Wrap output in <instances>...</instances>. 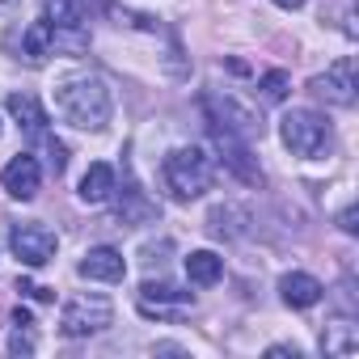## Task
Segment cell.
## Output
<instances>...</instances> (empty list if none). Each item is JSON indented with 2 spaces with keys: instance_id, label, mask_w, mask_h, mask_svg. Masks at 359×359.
<instances>
[{
  "instance_id": "obj_1",
  "label": "cell",
  "mask_w": 359,
  "mask_h": 359,
  "mask_svg": "<svg viewBox=\"0 0 359 359\" xmlns=\"http://www.w3.org/2000/svg\"><path fill=\"white\" fill-rule=\"evenodd\" d=\"M55 110L81 131H102L114 114V93L102 76H64L55 85Z\"/></svg>"
},
{
  "instance_id": "obj_2",
  "label": "cell",
  "mask_w": 359,
  "mask_h": 359,
  "mask_svg": "<svg viewBox=\"0 0 359 359\" xmlns=\"http://www.w3.org/2000/svg\"><path fill=\"white\" fill-rule=\"evenodd\" d=\"M161 173H165L169 195L182 199V203H191V199H199L203 191H212V156H208L203 148H195V144L173 148V152L165 156Z\"/></svg>"
},
{
  "instance_id": "obj_3",
  "label": "cell",
  "mask_w": 359,
  "mask_h": 359,
  "mask_svg": "<svg viewBox=\"0 0 359 359\" xmlns=\"http://www.w3.org/2000/svg\"><path fill=\"white\" fill-rule=\"evenodd\" d=\"M279 135H283V144H287L296 156H304V161H321V156L330 152V144H334V127H330L325 114H317V110H287V114L279 118Z\"/></svg>"
},
{
  "instance_id": "obj_4",
  "label": "cell",
  "mask_w": 359,
  "mask_h": 359,
  "mask_svg": "<svg viewBox=\"0 0 359 359\" xmlns=\"http://www.w3.org/2000/svg\"><path fill=\"white\" fill-rule=\"evenodd\" d=\"M106 325H114V304L97 292L72 296L60 313V334L64 338H89V334H102Z\"/></svg>"
},
{
  "instance_id": "obj_5",
  "label": "cell",
  "mask_w": 359,
  "mask_h": 359,
  "mask_svg": "<svg viewBox=\"0 0 359 359\" xmlns=\"http://www.w3.org/2000/svg\"><path fill=\"white\" fill-rule=\"evenodd\" d=\"M47 9V26L55 34V51L64 55H81L89 51V30H85V0H43Z\"/></svg>"
},
{
  "instance_id": "obj_6",
  "label": "cell",
  "mask_w": 359,
  "mask_h": 359,
  "mask_svg": "<svg viewBox=\"0 0 359 359\" xmlns=\"http://www.w3.org/2000/svg\"><path fill=\"white\" fill-rule=\"evenodd\" d=\"M203 110H208V123L212 127H220V131H233V135H241V140H254V135H262V114H254L250 106H241L233 93H212V97H203Z\"/></svg>"
},
{
  "instance_id": "obj_7",
  "label": "cell",
  "mask_w": 359,
  "mask_h": 359,
  "mask_svg": "<svg viewBox=\"0 0 359 359\" xmlns=\"http://www.w3.org/2000/svg\"><path fill=\"white\" fill-rule=\"evenodd\" d=\"M195 309V296L191 292H182L177 283H156V279H148V283H140V313L144 317H156V321H177L182 313H191Z\"/></svg>"
},
{
  "instance_id": "obj_8",
  "label": "cell",
  "mask_w": 359,
  "mask_h": 359,
  "mask_svg": "<svg viewBox=\"0 0 359 359\" xmlns=\"http://www.w3.org/2000/svg\"><path fill=\"white\" fill-rule=\"evenodd\" d=\"M309 93H313V97H321L325 106H355V93H359L355 60H351V55L334 60L325 72H317V76L309 81Z\"/></svg>"
},
{
  "instance_id": "obj_9",
  "label": "cell",
  "mask_w": 359,
  "mask_h": 359,
  "mask_svg": "<svg viewBox=\"0 0 359 359\" xmlns=\"http://www.w3.org/2000/svg\"><path fill=\"white\" fill-rule=\"evenodd\" d=\"M9 250L18 254V262L22 266H47L51 258H55V250H60V237L47 229V224H18L13 233H9Z\"/></svg>"
},
{
  "instance_id": "obj_10",
  "label": "cell",
  "mask_w": 359,
  "mask_h": 359,
  "mask_svg": "<svg viewBox=\"0 0 359 359\" xmlns=\"http://www.w3.org/2000/svg\"><path fill=\"white\" fill-rule=\"evenodd\" d=\"M212 140H216V148H220V161L241 177V182L262 187V169H258V161L250 156V140H241V135H233V131H220V127H212Z\"/></svg>"
},
{
  "instance_id": "obj_11",
  "label": "cell",
  "mask_w": 359,
  "mask_h": 359,
  "mask_svg": "<svg viewBox=\"0 0 359 359\" xmlns=\"http://www.w3.org/2000/svg\"><path fill=\"white\" fill-rule=\"evenodd\" d=\"M0 182H5V191L13 195V199H34L39 195V182H43V169H39V161L30 156V152H22V156H13L9 165H5V173H0Z\"/></svg>"
},
{
  "instance_id": "obj_12",
  "label": "cell",
  "mask_w": 359,
  "mask_h": 359,
  "mask_svg": "<svg viewBox=\"0 0 359 359\" xmlns=\"http://www.w3.org/2000/svg\"><path fill=\"white\" fill-rule=\"evenodd\" d=\"M81 279H93V283H123L127 275V262L114 245H93L85 258H81Z\"/></svg>"
},
{
  "instance_id": "obj_13",
  "label": "cell",
  "mask_w": 359,
  "mask_h": 359,
  "mask_svg": "<svg viewBox=\"0 0 359 359\" xmlns=\"http://www.w3.org/2000/svg\"><path fill=\"white\" fill-rule=\"evenodd\" d=\"M279 296H283V304H292V309H313V304L325 296V287H321V279H313V275H304V271H287V275L279 279Z\"/></svg>"
},
{
  "instance_id": "obj_14",
  "label": "cell",
  "mask_w": 359,
  "mask_h": 359,
  "mask_svg": "<svg viewBox=\"0 0 359 359\" xmlns=\"http://www.w3.org/2000/svg\"><path fill=\"white\" fill-rule=\"evenodd\" d=\"M76 195H81V203H106V199L114 195V169H110L106 161H93V165L85 169V177H81Z\"/></svg>"
},
{
  "instance_id": "obj_15",
  "label": "cell",
  "mask_w": 359,
  "mask_h": 359,
  "mask_svg": "<svg viewBox=\"0 0 359 359\" xmlns=\"http://www.w3.org/2000/svg\"><path fill=\"white\" fill-rule=\"evenodd\" d=\"M22 55H26V64H34V68H43V64L55 55V34H51L47 22L26 26V34H22Z\"/></svg>"
},
{
  "instance_id": "obj_16",
  "label": "cell",
  "mask_w": 359,
  "mask_h": 359,
  "mask_svg": "<svg viewBox=\"0 0 359 359\" xmlns=\"http://www.w3.org/2000/svg\"><path fill=\"white\" fill-rule=\"evenodd\" d=\"M9 114L18 118V127H22L26 135H43V131H47V110H43L30 93H13V97H9Z\"/></svg>"
},
{
  "instance_id": "obj_17",
  "label": "cell",
  "mask_w": 359,
  "mask_h": 359,
  "mask_svg": "<svg viewBox=\"0 0 359 359\" xmlns=\"http://www.w3.org/2000/svg\"><path fill=\"white\" fill-rule=\"evenodd\" d=\"M321 351L334 355V359L355 355V351H359V330H355L351 321H330V325L321 330Z\"/></svg>"
},
{
  "instance_id": "obj_18",
  "label": "cell",
  "mask_w": 359,
  "mask_h": 359,
  "mask_svg": "<svg viewBox=\"0 0 359 359\" xmlns=\"http://www.w3.org/2000/svg\"><path fill=\"white\" fill-rule=\"evenodd\" d=\"M114 216H118V224H140V220H152V216H156V208H152V199H148L135 182H127V191H123V199H118Z\"/></svg>"
},
{
  "instance_id": "obj_19",
  "label": "cell",
  "mask_w": 359,
  "mask_h": 359,
  "mask_svg": "<svg viewBox=\"0 0 359 359\" xmlns=\"http://www.w3.org/2000/svg\"><path fill=\"white\" fill-rule=\"evenodd\" d=\"M187 275H191V283L212 287V283H220V275H224V258H216L212 250H195V254L187 258Z\"/></svg>"
},
{
  "instance_id": "obj_20",
  "label": "cell",
  "mask_w": 359,
  "mask_h": 359,
  "mask_svg": "<svg viewBox=\"0 0 359 359\" xmlns=\"http://www.w3.org/2000/svg\"><path fill=\"white\" fill-rule=\"evenodd\" d=\"M258 89H262V102H283V97H287V89H292V81H287V72L271 68V72H262Z\"/></svg>"
},
{
  "instance_id": "obj_21",
  "label": "cell",
  "mask_w": 359,
  "mask_h": 359,
  "mask_svg": "<svg viewBox=\"0 0 359 359\" xmlns=\"http://www.w3.org/2000/svg\"><path fill=\"white\" fill-rule=\"evenodd\" d=\"M13 338H9V351L13 355H34V321H13Z\"/></svg>"
},
{
  "instance_id": "obj_22",
  "label": "cell",
  "mask_w": 359,
  "mask_h": 359,
  "mask_svg": "<svg viewBox=\"0 0 359 359\" xmlns=\"http://www.w3.org/2000/svg\"><path fill=\"white\" fill-rule=\"evenodd\" d=\"M47 161H51V173H55V177L68 169V148H64L60 140H51V135H47Z\"/></svg>"
},
{
  "instance_id": "obj_23",
  "label": "cell",
  "mask_w": 359,
  "mask_h": 359,
  "mask_svg": "<svg viewBox=\"0 0 359 359\" xmlns=\"http://www.w3.org/2000/svg\"><path fill=\"white\" fill-rule=\"evenodd\" d=\"M266 355H271V359H283V355L300 359V346H283V342H279V346H266Z\"/></svg>"
},
{
  "instance_id": "obj_24",
  "label": "cell",
  "mask_w": 359,
  "mask_h": 359,
  "mask_svg": "<svg viewBox=\"0 0 359 359\" xmlns=\"http://www.w3.org/2000/svg\"><path fill=\"white\" fill-rule=\"evenodd\" d=\"M338 229H342V233H355V229H359V224H355V208H346V212L338 216Z\"/></svg>"
},
{
  "instance_id": "obj_25",
  "label": "cell",
  "mask_w": 359,
  "mask_h": 359,
  "mask_svg": "<svg viewBox=\"0 0 359 359\" xmlns=\"http://www.w3.org/2000/svg\"><path fill=\"white\" fill-rule=\"evenodd\" d=\"M275 5H279V9H300L304 0H275Z\"/></svg>"
}]
</instances>
